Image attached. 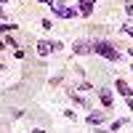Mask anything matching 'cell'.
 Instances as JSON below:
<instances>
[{"instance_id":"obj_11","label":"cell","mask_w":133,"mask_h":133,"mask_svg":"<svg viewBox=\"0 0 133 133\" xmlns=\"http://www.w3.org/2000/svg\"><path fill=\"white\" fill-rule=\"evenodd\" d=\"M125 11H128V14L133 16V3H125Z\"/></svg>"},{"instance_id":"obj_10","label":"cell","mask_w":133,"mask_h":133,"mask_svg":"<svg viewBox=\"0 0 133 133\" xmlns=\"http://www.w3.org/2000/svg\"><path fill=\"white\" fill-rule=\"evenodd\" d=\"M120 128H123V120H115V123H112V130H115V133H117V130H120Z\"/></svg>"},{"instance_id":"obj_5","label":"cell","mask_w":133,"mask_h":133,"mask_svg":"<svg viewBox=\"0 0 133 133\" xmlns=\"http://www.w3.org/2000/svg\"><path fill=\"white\" fill-rule=\"evenodd\" d=\"M77 5H80V14H83V16H91V14H93V3H91V0H80Z\"/></svg>"},{"instance_id":"obj_8","label":"cell","mask_w":133,"mask_h":133,"mask_svg":"<svg viewBox=\"0 0 133 133\" xmlns=\"http://www.w3.org/2000/svg\"><path fill=\"white\" fill-rule=\"evenodd\" d=\"M104 117H107V112H93V115H88V123L98 125V123H104Z\"/></svg>"},{"instance_id":"obj_15","label":"cell","mask_w":133,"mask_h":133,"mask_svg":"<svg viewBox=\"0 0 133 133\" xmlns=\"http://www.w3.org/2000/svg\"><path fill=\"white\" fill-rule=\"evenodd\" d=\"M32 133H45V130H40V128H37V130H32Z\"/></svg>"},{"instance_id":"obj_12","label":"cell","mask_w":133,"mask_h":133,"mask_svg":"<svg viewBox=\"0 0 133 133\" xmlns=\"http://www.w3.org/2000/svg\"><path fill=\"white\" fill-rule=\"evenodd\" d=\"M123 32H128V35L133 37V27H123Z\"/></svg>"},{"instance_id":"obj_14","label":"cell","mask_w":133,"mask_h":133,"mask_svg":"<svg viewBox=\"0 0 133 133\" xmlns=\"http://www.w3.org/2000/svg\"><path fill=\"white\" fill-rule=\"evenodd\" d=\"M40 3H48V5H53V0H40Z\"/></svg>"},{"instance_id":"obj_3","label":"cell","mask_w":133,"mask_h":133,"mask_svg":"<svg viewBox=\"0 0 133 133\" xmlns=\"http://www.w3.org/2000/svg\"><path fill=\"white\" fill-rule=\"evenodd\" d=\"M51 11H53L59 19H72V16H75V8H66V5H61V3H53Z\"/></svg>"},{"instance_id":"obj_7","label":"cell","mask_w":133,"mask_h":133,"mask_svg":"<svg viewBox=\"0 0 133 133\" xmlns=\"http://www.w3.org/2000/svg\"><path fill=\"white\" fill-rule=\"evenodd\" d=\"M93 43H75V53H91Z\"/></svg>"},{"instance_id":"obj_9","label":"cell","mask_w":133,"mask_h":133,"mask_svg":"<svg viewBox=\"0 0 133 133\" xmlns=\"http://www.w3.org/2000/svg\"><path fill=\"white\" fill-rule=\"evenodd\" d=\"M11 29H16V24H0V32H11Z\"/></svg>"},{"instance_id":"obj_1","label":"cell","mask_w":133,"mask_h":133,"mask_svg":"<svg viewBox=\"0 0 133 133\" xmlns=\"http://www.w3.org/2000/svg\"><path fill=\"white\" fill-rule=\"evenodd\" d=\"M93 53H98V56H104L109 61H120V51L112 45V43H107V40H96L93 43Z\"/></svg>"},{"instance_id":"obj_2","label":"cell","mask_w":133,"mask_h":133,"mask_svg":"<svg viewBox=\"0 0 133 133\" xmlns=\"http://www.w3.org/2000/svg\"><path fill=\"white\" fill-rule=\"evenodd\" d=\"M59 48H61V43H59V40H53V43L40 40V43H37V53H40V56H48L51 51H59Z\"/></svg>"},{"instance_id":"obj_16","label":"cell","mask_w":133,"mask_h":133,"mask_svg":"<svg viewBox=\"0 0 133 133\" xmlns=\"http://www.w3.org/2000/svg\"><path fill=\"white\" fill-rule=\"evenodd\" d=\"M130 72H133V69H130Z\"/></svg>"},{"instance_id":"obj_4","label":"cell","mask_w":133,"mask_h":133,"mask_svg":"<svg viewBox=\"0 0 133 133\" xmlns=\"http://www.w3.org/2000/svg\"><path fill=\"white\" fill-rule=\"evenodd\" d=\"M98 98H101V104L109 109V107H112V101H115V98H112V91H109V88H98Z\"/></svg>"},{"instance_id":"obj_13","label":"cell","mask_w":133,"mask_h":133,"mask_svg":"<svg viewBox=\"0 0 133 133\" xmlns=\"http://www.w3.org/2000/svg\"><path fill=\"white\" fill-rule=\"evenodd\" d=\"M0 16H5V11H3V3H0Z\"/></svg>"},{"instance_id":"obj_6","label":"cell","mask_w":133,"mask_h":133,"mask_svg":"<svg viewBox=\"0 0 133 133\" xmlns=\"http://www.w3.org/2000/svg\"><path fill=\"white\" fill-rule=\"evenodd\" d=\"M117 91H120V96H125V98H130V93H133L125 80H117Z\"/></svg>"}]
</instances>
